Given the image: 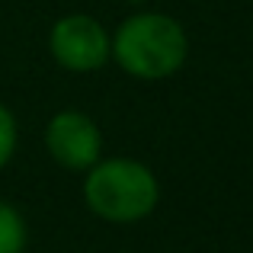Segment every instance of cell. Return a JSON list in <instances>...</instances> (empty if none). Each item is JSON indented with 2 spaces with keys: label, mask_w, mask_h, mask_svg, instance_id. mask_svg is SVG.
Masks as SVG:
<instances>
[{
  "label": "cell",
  "mask_w": 253,
  "mask_h": 253,
  "mask_svg": "<svg viewBox=\"0 0 253 253\" xmlns=\"http://www.w3.org/2000/svg\"><path fill=\"white\" fill-rule=\"evenodd\" d=\"M189 36L167 13H135L109 39V58L135 81H167L186 64Z\"/></svg>",
  "instance_id": "1"
},
{
  "label": "cell",
  "mask_w": 253,
  "mask_h": 253,
  "mask_svg": "<svg viewBox=\"0 0 253 253\" xmlns=\"http://www.w3.org/2000/svg\"><path fill=\"white\" fill-rule=\"evenodd\" d=\"M84 202L109 224L144 221L161 202V186L148 164L131 157L96 161L84 179Z\"/></svg>",
  "instance_id": "2"
},
{
  "label": "cell",
  "mask_w": 253,
  "mask_h": 253,
  "mask_svg": "<svg viewBox=\"0 0 253 253\" xmlns=\"http://www.w3.org/2000/svg\"><path fill=\"white\" fill-rule=\"evenodd\" d=\"M51 58L71 74H90L109 61V32L86 13L61 16L48 32Z\"/></svg>",
  "instance_id": "3"
},
{
  "label": "cell",
  "mask_w": 253,
  "mask_h": 253,
  "mask_svg": "<svg viewBox=\"0 0 253 253\" xmlns=\"http://www.w3.org/2000/svg\"><path fill=\"white\" fill-rule=\"evenodd\" d=\"M45 148L64 170H90L103 154V135L86 112L61 109L45 125Z\"/></svg>",
  "instance_id": "4"
},
{
  "label": "cell",
  "mask_w": 253,
  "mask_h": 253,
  "mask_svg": "<svg viewBox=\"0 0 253 253\" xmlns=\"http://www.w3.org/2000/svg\"><path fill=\"white\" fill-rule=\"evenodd\" d=\"M26 250V221L10 202L0 199V253H23Z\"/></svg>",
  "instance_id": "5"
},
{
  "label": "cell",
  "mask_w": 253,
  "mask_h": 253,
  "mask_svg": "<svg viewBox=\"0 0 253 253\" xmlns=\"http://www.w3.org/2000/svg\"><path fill=\"white\" fill-rule=\"evenodd\" d=\"M16 116H13L10 109H6L3 103H0V170L6 167V164L13 161V151H16Z\"/></svg>",
  "instance_id": "6"
},
{
  "label": "cell",
  "mask_w": 253,
  "mask_h": 253,
  "mask_svg": "<svg viewBox=\"0 0 253 253\" xmlns=\"http://www.w3.org/2000/svg\"><path fill=\"white\" fill-rule=\"evenodd\" d=\"M128 3H148V0H128Z\"/></svg>",
  "instance_id": "7"
}]
</instances>
